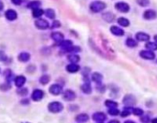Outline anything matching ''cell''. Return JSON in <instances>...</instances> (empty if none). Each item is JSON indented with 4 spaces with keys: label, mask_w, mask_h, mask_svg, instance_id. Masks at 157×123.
<instances>
[{
    "label": "cell",
    "mask_w": 157,
    "mask_h": 123,
    "mask_svg": "<svg viewBox=\"0 0 157 123\" xmlns=\"http://www.w3.org/2000/svg\"><path fill=\"white\" fill-rule=\"evenodd\" d=\"M97 123H103V122H97Z\"/></svg>",
    "instance_id": "cell-50"
},
{
    "label": "cell",
    "mask_w": 157,
    "mask_h": 123,
    "mask_svg": "<svg viewBox=\"0 0 157 123\" xmlns=\"http://www.w3.org/2000/svg\"><path fill=\"white\" fill-rule=\"evenodd\" d=\"M140 120H141V123H151V118H150V117L147 116V115H144V114H143L142 116H141Z\"/></svg>",
    "instance_id": "cell-39"
},
{
    "label": "cell",
    "mask_w": 157,
    "mask_h": 123,
    "mask_svg": "<svg viewBox=\"0 0 157 123\" xmlns=\"http://www.w3.org/2000/svg\"><path fill=\"white\" fill-rule=\"evenodd\" d=\"M93 120H95L96 122H104L105 120L107 119V115L105 114L104 112H95L92 116Z\"/></svg>",
    "instance_id": "cell-10"
},
{
    "label": "cell",
    "mask_w": 157,
    "mask_h": 123,
    "mask_svg": "<svg viewBox=\"0 0 157 123\" xmlns=\"http://www.w3.org/2000/svg\"><path fill=\"white\" fill-rule=\"evenodd\" d=\"M51 37L52 40L55 41L56 43H60L61 41L64 40L65 36H64V34H62L61 32H54V33L51 34Z\"/></svg>",
    "instance_id": "cell-19"
},
{
    "label": "cell",
    "mask_w": 157,
    "mask_h": 123,
    "mask_svg": "<svg viewBox=\"0 0 157 123\" xmlns=\"http://www.w3.org/2000/svg\"><path fill=\"white\" fill-rule=\"evenodd\" d=\"M0 89L3 90V91H7V90L10 89V84H9V82L7 81L6 83L0 85Z\"/></svg>",
    "instance_id": "cell-40"
},
{
    "label": "cell",
    "mask_w": 157,
    "mask_h": 123,
    "mask_svg": "<svg viewBox=\"0 0 157 123\" xmlns=\"http://www.w3.org/2000/svg\"><path fill=\"white\" fill-rule=\"evenodd\" d=\"M60 27H61L60 21L54 20V22L51 23V28H60Z\"/></svg>",
    "instance_id": "cell-42"
},
{
    "label": "cell",
    "mask_w": 157,
    "mask_h": 123,
    "mask_svg": "<svg viewBox=\"0 0 157 123\" xmlns=\"http://www.w3.org/2000/svg\"><path fill=\"white\" fill-rule=\"evenodd\" d=\"M123 123H136V122H134L133 120H131V119H128V120H126V121H124Z\"/></svg>",
    "instance_id": "cell-48"
},
{
    "label": "cell",
    "mask_w": 157,
    "mask_h": 123,
    "mask_svg": "<svg viewBox=\"0 0 157 123\" xmlns=\"http://www.w3.org/2000/svg\"><path fill=\"white\" fill-rule=\"evenodd\" d=\"M105 106L109 108H118V103L114 100H111V99H107L105 101Z\"/></svg>",
    "instance_id": "cell-31"
},
{
    "label": "cell",
    "mask_w": 157,
    "mask_h": 123,
    "mask_svg": "<svg viewBox=\"0 0 157 123\" xmlns=\"http://www.w3.org/2000/svg\"><path fill=\"white\" fill-rule=\"evenodd\" d=\"M156 62H157V60H156Z\"/></svg>",
    "instance_id": "cell-51"
},
{
    "label": "cell",
    "mask_w": 157,
    "mask_h": 123,
    "mask_svg": "<svg viewBox=\"0 0 157 123\" xmlns=\"http://www.w3.org/2000/svg\"><path fill=\"white\" fill-rule=\"evenodd\" d=\"M89 120V116L86 113H80L75 117V121L78 123H85Z\"/></svg>",
    "instance_id": "cell-20"
},
{
    "label": "cell",
    "mask_w": 157,
    "mask_h": 123,
    "mask_svg": "<svg viewBox=\"0 0 157 123\" xmlns=\"http://www.w3.org/2000/svg\"><path fill=\"white\" fill-rule=\"evenodd\" d=\"M107 8L106 3H104L102 1H94L90 4L89 8L93 13H99L102 12L105 8Z\"/></svg>",
    "instance_id": "cell-2"
},
{
    "label": "cell",
    "mask_w": 157,
    "mask_h": 123,
    "mask_svg": "<svg viewBox=\"0 0 157 123\" xmlns=\"http://www.w3.org/2000/svg\"><path fill=\"white\" fill-rule=\"evenodd\" d=\"M76 98V95L75 93V91L71 90V89H66L64 93H63V99L65 101H74Z\"/></svg>",
    "instance_id": "cell-9"
},
{
    "label": "cell",
    "mask_w": 157,
    "mask_h": 123,
    "mask_svg": "<svg viewBox=\"0 0 157 123\" xmlns=\"http://www.w3.org/2000/svg\"><path fill=\"white\" fill-rule=\"evenodd\" d=\"M135 37L140 42H148L150 40V38H151L150 36L145 32H138L135 35Z\"/></svg>",
    "instance_id": "cell-13"
},
{
    "label": "cell",
    "mask_w": 157,
    "mask_h": 123,
    "mask_svg": "<svg viewBox=\"0 0 157 123\" xmlns=\"http://www.w3.org/2000/svg\"><path fill=\"white\" fill-rule=\"evenodd\" d=\"M146 49L151 51H156L157 50V44L155 42H147L145 45Z\"/></svg>",
    "instance_id": "cell-30"
},
{
    "label": "cell",
    "mask_w": 157,
    "mask_h": 123,
    "mask_svg": "<svg viewBox=\"0 0 157 123\" xmlns=\"http://www.w3.org/2000/svg\"><path fill=\"white\" fill-rule=\"evenodd\" d=\"M7 60H8V56H7V54H6L4 51L0 50V61H1V62H6Z\"/></svg>",
    "instance_id": "cell-41"
},
{
    "label": "cell",
    "mask_w": 157,
    "mask_h": 123,
    "mask_svg": "<svg viewBox=\"0 0 157 123\" xmlns=\"http://www.w3.org/2000/svg\"><path fill=\"white\" fill-rule=\"evenodd\" d=\"M81 90L85 94H91V92H92V87H91V84H90L89 80L85 81V83L81 86Z\"/></svg>",
    "instance_id": "cell-23"
},
{
    "label": "cell",
    "mask_w": 157,
    "mask_h": 123,
    "mask_svg": "<svg viewBox=\"0 0 157 123\" xmlns=\"http://www.w3.org/2000/svg\"><path fill=\"white\" fill-rule=\"evenodd\" d=\"M66 70L69 73H76L80 70V66L75 63H70L66 66Z\"/></svg>",
    "instance_id": "cell-21"
},
{
    "label": "cell",
    "mask_w": 157,
    "mask_h": 123,
    "mask_svg": "<svg viewBox=\"0 0 157 123\" xmlns=\"http://www.w3.org/2000/svg\"><path fill=\"white\" fill-rule=\"evenodd\" d=\"M91 79H92V81H94L96 84L100 85V84L102 83V80H103V76H102V74L99 73V72H94V73H92V75H91Z\"/></svg>",
    "instance_id": "cell-17"
},
{
    "label": "cell",
    "mask_w": 157,
    "mask_h": 123,
    "mask_svg": "<svg viewBox=\"0 0 157 123\" xmlns=\"http://www.w3.org/2000/svg\"><path fill=\"white\" fill-rule=\"evenodd\" d=\"M108 113L111 116H118V115H120V110L118 108H109Z\"/></svg>",
    "instance_id": "cell-34"
},
{
    "label": "cell",
    "mask_w": 157,
    "mask_h": 123,
    "mask_svg": "<svg viewBox=\"0 0 157 123\" xmlns=\"http://www.w3.org/2000/svg\"><path fill=\"white\" fill-rule=\"evenodd\" d=\"M132 114L135 115V116L141 117V116H142L144 114V111L140 108H132Z\"/></svg>",
    "instance_id": "cell-35"
},
{
    "label": "cell",
    "mask_w": 157,
    "mask_h": 123,
    "mask_svg": "<svg viewBox=\"0 0 157 123\" xmlns=\"http://www.w3.org/2000/svg\"><path fill=\"white\" fill-rule=\"evenodd\" d=\"M18 59H19V62H23V63L28 62V61L30 59V54L29 52H26V51L21 52V53L18 56Z\"/></svg>",
    "instance_id": "cell-18"
},
{
    "label": "cell",
    "mask_w": 157,
    "mask_h": 123,
    "mask_svg": "<svg viewBox=\"0 0 157 123\" xmlns=\"http://www.w3.org/2000/svg\"><path fill=\"white\" fill-rule=\"evenodd\" d=\"M102 18L108 23H112L115 19V16L111 12H106V13L102 14Z\"/></svg>",
    "instance_id": "cell-22"
},
{
    "label": "cell",
    "mask_w": 157,
    "mask_h": 123,
    "mask_svg": "<svg viewBox=\"0 0 157 123\" xmlns=\"http://www.w3.org/2000/svg\"><path fill=\"white\" fill-rule=\"evenodd\" d=\"M30 103V101L28 99H25V100H21V104H28Z\"/></svg>",
    "instance_id": "cell-46"
},
{
    "label": "cell",
    "mask_w": 157,
    "mask_h": 123,
    "mask_svg": "<svg viewBox=\"0 0 157 123\" xmlns=\"http://www.w3.org/2000/svg\"><path fill=\"white\" fill-rule=\"evenodd\" d=\"M140 57L145 60H153L155 58V54L153 51L146 49V50L140 51Z\"/></svg>",
    "instance_id": "cell-4"
},
{
    "label": "cell",
    "mask_w": 157,
    "mask_h": 123,
    "mask_svg": "<svg viewBox=\"0 0 157 123\" xmlns=\"http://www.w3.org/2000/svg\"><path fill=\"white\" fill-rule=\"evenodd\" d=\"M122 102H123V104L125 105V107H131V108H132V107L136 104L137 100H136V98H135L133 95L128 94V95H126V96L123 98Z\"/></svg>",
    "instance_id": "cell-3"
},
{
    "label": "cell",
    "mask_w": 157,
    "mask_h": 123,
    "mask_svg": "<svg viewBox=\"0 0 157 123\" xmlns=\"http://www.w3.org/2000/svg\"><path fill=\"white\" fill-rule=\"evenodd\" d=\"M26 80H27V79H26L25 76L20 75V76H18V77H16V78L14 79V83H15L16 87H18V88H22V87L25 85Z\"/></svg>",
    "instance_id": "cell-14"
},
{
    "label": "cell",
    "mask_w": 157,
    "mask_h": 123,
    "mask_svg": "<svg viewBox=\"0 0 157 123\" xmlns=\"http://www.w3.org/2000/svg\"><path fill=\"white\" fill-rule=\"evenodd\" d=\"M153 39H154V42L157 44V35H155V36L153 37Z\"/></svg>",
    "instance_id": "cell-49"
},
{
    "label": "cell",
    "mask_w": 157,
    "mask_h": 123,
    "mask_svg": "<svg viewBox=\"0 0 157 123\" xmlns=\"http://www.w3.org/2000/svg\"><path fill=\"white\" fill-rule=\"evenodd\" d=\"M59 46H60V47L62 48V49H64V50H65V51H67L71 47H73L74 46V43H73V41L72 40H69V39H66V40H63V41H61L60 43H59Z\"/></svg>",
    "instance_id": "cell-16"
},
{
    "label": "cell",
    "mask_w": 157,
    "mask_h": 123,
    "mask_svg": "<svg viewBox=\"0 0 157 123\" xmlns=\"http://www.w3.org/2000/svg\"><path fill=\"white\" fill-rule=\"evenodd\" d=\"M108 123H120L118 119H111L110 121H109Z\"/></svg>",
    "instance_id": "cell-44"
},
{
    "label": "cell",
    "mask_w": 157,
    "mask_h": 123,
    "mask_svg": "<svg viewBox=\"0 0 157 123\" xmlns=\"http://www.w3.org/2000/svg\"><path fill=\"white\" fill-rule=\"evenodd\" d=\"M118 23L120 26L123 27V28H127L130 26V20L127 19L126 18H118Z\"/></svg>",
    "instance_id": "cell-29"
},
{
    "label": "cell",
    "mask_w": 157,
    "mask_h": 123,
    "mask_svg": "<svg viewBox=\"0 0 157 123\" xmlns=\"http://www.w3.org/2000/svg\"><path fill=\"white\" fill-rule=\"evenodd\" d=\"M151 123H157V118H154L151 119Z\"/></svg>",
    "instance_id": "cell-47"
},
{
    "label": "cell",
    "mask_w": 157,
    "mask_h": 123,
    "mask_svg": "<svg viewBox=\"0 0 157 123\" xmlns=\"http://www.w3.org/2000/svg\"><path fill=\"white\" fill-rule=\"evenodd\" d=\"M44 14H45V16H46L48 18H50V19H54V18H55V16H56L54 10L51 9V8L46 9V10L44 11Z\"/></svg>",
    "instance_id": "cell-28"
},
{
    "label": "cell",
    "mask_w": 157,
    "mask_h": 123,
    "mask_svg": "<svg viewBox=\"0 0 157 123\" xmlns=\"http://www.w3.org/2000/svg\"><path fill=\"white\" fill-rule=\"evenodd\" d=\"M45 96V93L41 89H34L31 93V99L33 101H40Z\"/></svg>",
    "instance_id": "cell-6"
},
{
    "label": "cell",
    "mask_w": 157,
    "mask_h": 123,
    "mask_svg": "<svg viewBox=\"0 0 157 123\" xmlns=\"http://www.w3.org/2000/svg\"><path fill=\"white\" fill-rule=\"evenodd\" d=\"M110 32H111L112 35H114V36H116V37H122V36H124V34H125V33H124V30H123L122 28L117 27V26H112V27L110 28Z\"/></svg>",
    "instance_id": "cell-15"
},
{
    "label": "cell",
    "mask_w": 157,
    "mask_h": 123,
    "mask_svg": "<svg viewBox=\"0 0 157 123\" xmlns=\"http://www.w3.org/2000/svg\"><path fill=\"white\" fill-rule=\"evenodd\" d=\"M11 2H12L13 5L19 6V5H21V3L23 2V0H11Z\"/></svg>",
    "instance_id": "cell-43"
},
{
    "label": "cell",
    "mask_w": 157,
    "mask_h": 123,
    "mask_svg": "<svg viewBox=\"0 0 157 123\" xmlns=\"http://www.w3.org/2000/svg\"><path fill=\"white\" fill-rule=\"evenodd\" d=\"M126 45L129 47H137L138 43H137V41L135 39H133L131 37H129V38L126 39Z\"/></svg>",
    "instance_id": "cell-32"
},
{
    "label": "cell",
    "mask_w": 157,
    "mask_h": 123,
    "mask_svg": "<svg viewBox=\"0 0 157 123\" xmlns=\"http://www.w3.org/2000/svg\"><path fill=\"white\" fill-rule=\"evenodd\" d=\"M48 110L51 113H54V114L60 113L64 110V105H63V103H61L59 101L50 102L48 105Z\"/></svg>",
    "instance_id": "cell-1"
},
{
    "label": "cell",
    "mask_w": 157,
    "mask_h": 123,
    "mask_svg": "<svg viewBox=\"0 0 157 123\" xmlns=\"http://www.w3.org/2000/svg\"><path fill=\"white\" fill-rule=\"evenodd\" d=\"M67 59L70 61V63H75V64H77L79 61H80V57L77 55V54H74V53H71L67 56Z\"/></svg>",
    "instance_id": "cell-24"
},
{
    "label": "cell",
    "mask_w": 157,
    "mask_h": 123,
    "mask_svg": "<svg viewBox=\"0 0 157 123\" xmlns=\"http://www.w3.org/2000/svg\"><path fill=\"white\" fill-rule=\"evenodd\" d=\"M115 8L121 13H128L130 11V5L126 2H118L115 4Z\"/></svg>",
    "instance_id": "cell-5"
},
{
    "label": "cell",
    "mask_w": 157,
    "mask_h": 123,
    "mask_svg": "<svg viewBox=\"0 0 157 123\" xmlns=\"http://www.w3.org/2000/svg\"><path fill=\"white\" fill-rule=\"evenodd\" d=\"M44 14V11L41 8H35L32 10V17L34 18H40V17Z\"/></svg>",
    "instance_id": "cell-27"
},
{
    "label": "cell",
    "mask_w": 157,
    "mask_h": 123,
    "mask_svg": "<svg viewBox=\"0 0 157 123\" xmlns=\"http://www.w3.org/2000/svg\"><path fill=\"white\" fill-rule=\"evenodd\" d=\"M81 51V48L79 47H77V46H73V47H71L68 50H67V52L68 53H74V54H76L77 52H80Z\"/></svg>",
    "instance_id": "cell-37"
},
{
    "label": "cell",
    "mask_w": 157,
    "mask_h": 123,
    "mask_svg": "<svg viewBox=\"0 0 157 123\" xmlns=\"http://www.w3.org/2000/svg\"><path fill=\"white\" fill-rule=\"evenodd\" d=\"M49 82H50V76L49 75L44 74L40 78V83L41 85H47Z\"/></svg>",
    "instance_id": "cell-33"
},
{
    "label": "cell",
    "mask_w": 157,
    "mask_h": 123,
    "mask_svg": "<svg viewBox=\"0 0 157 123\" xmlns=\"http://www.w3.org/2000/svg\"><path fill=\"white\" fill-rule=\"evenodd\" d=\"M28 92H29L28 89H27L26 88H23V87H22V88H19L18 90H17V93H18L19 96H23V97H24V96H27V95H28Z\"/></svg>",
    "instance_id": "cell-36"
},
{
    "label": "cell",
    "mask_w": 157,
    "mask_h": 123,
    "mask_svg": "<svg viewBox=\"0 0 157 123\" xmlns=\"http://www.w3.org/2000/svg\"><path fill=\"white\" fill-rule=\"evenodd\" d=\"M5 17L9 21H14L18 18V13L13 9H9L5 12Z\"/></svg>",
    "instance_id": "cell-12"
},
{
    "label": "cell",
    "mask_w": 157,
    "mask_h": 123,
    "mask_svg": "<svg viewBox=\"0 0 157 123\" xmlns=\"http://www.w3.org/2000/svg\"><path fill=\"white\" fill-rule=\"evenodd\" d=\"M136 2L139 6L142 7V8H145L147 6H149L150 4V0H136Z\"/></svg>",
    "instance_id": "cell-38"
},
{
    "label": "cell",
    "mask_w": 157,
    "mask_h": 123,
    "mask_svg": "<svg viewBox=\"0 0 157 123\" xmlns=\"http://www.w3.org/2000/svg\"><path fill=\"white\" fill-rule=\"evenodd\" d=\"M41 3L39 1V0H32V1L29 2L28 5H27V8H30V9H35V8H39L40 7Z\"/></svg>",
    "instance_id": "cell-25"
},
{
    "label": "cell",
    "mask_w": 157,
    "mask_h": 123,
    "mask_svg": "<svg viewBox=\"0 0 157 123\" xmlns=\"http://www.w3.org/2000/svg\"><path fill=\"white\" fill-rule=\"evenodd\" d=\"M35 27L38 28V29H40V30H44V29H47L50 25H49V22L46 20V19H43V18H37V20L35 21Z\"/></svg>",
    "instance_id": "cell-7"
},
{
    "label": "cell",
    "mask_w": 157,
    "mask_h": 123,
    "mask_svg": "<svg viewBox=\"0 0 157 123\" xmlns=\"http://www.w3.org/2000/svg\"><path fill=\"white\" fill-rule=\"evenodd\" d=\"M143 18L146 20H152L157 18V13L152 9H147L143 13Z\"/></svg>",
    "instance_id": "cell-11"
},
{
    "label": "cell",
    "mask_w": 157,
    "mask_h": 123,
    "mask_svg": "<svg viewBox=\"0 0 157 123\" xmlns=\"http://www.w3.org/2000/svg\"><path fill=\"white\" fill-rule=\"evenodd\" d=\"M120 116H121L122 118L129 117L131 114H132V108H131V107H125V108L121 110V112H120Z\"/></svg>",
    "instance_id": "cell-26"
},
{
    "label": "cell",
    "mask_w": 157,
    "mask_h": 123,
    "mask_svg": "<svg viewBox=\"0 0 157 123\" xmlns=\"http://www.w3.org/2000/svg\"><path fill=\"white\" fill-rule=\"evenodd\" d=\"M49 92L51 95H54V96H58L60 94L63 93V88L62 86L58 85V84H52L50 88H49Z\"/></svg>",
    "instance_id": "cell-8"
},
{
    "label": "cell",
    "mask_w": 157,
    "mask_h": 123,
    "mask_svg": "<svg viewBox=\"0 0 157 123\" xmlns=\"http://www.w3.org/2000/svg\"><path fill=\"white\" fill-rule=\"evenodd\" d=\"M3 9H4V4L0 1V11H2Z\"/></svg>",
    "instance_id": "cell-45"
}]
</instances>
